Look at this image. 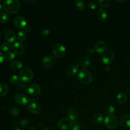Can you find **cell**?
I'll use <instances>...</instances> for the list:
<instances>
[{"mask_svg":"<svg viewBox=\"0 0 130 130\" xmlns=\"http://www.w3.org/2000/svg\"><path fill=\"white\" fill-rule=\"evenodd\" d=\"M96 16L100 21H104L107 19V14L106 11L104 9L100 8L96 12Z\"/></svg>","mask_w":130,"mask_h":130,"instance_id":"17","label":"cell"},{"mask_svg":"<svg viewBox=\"0 0 130 130\" xmlns=\"http://www.w3.org/2000/svg\"><path fill=\"white\" fill-rule=\"evenodd\" d=\"M105 126L109 129H115L118 125V121L117 118L113 115H108L104 119Z\"/></svg>","mask_w":130,"mask_h":130,"instance_id":"4","label":"cell"},{"mask_svg":"<svg viewBox=\"0 0 130 130\" xmlns=\"http://www.w3.org/2000/svg\"><path fill=\"white\" fill-rule=\"evenodd\" d=\"M68 116L72 122H75L76 121L78 117V113L75 108H70L68 112Z\"/></svg>","mask_w":130,"mask_h":130,"instance_id":"16","label":"cell"},{"mask_svg":"<svg viewBox=\"0 0 130 130\" xmlns=\"http://www.w3.org/2000/svg\"><path fill=\"white\" fill-rule=\"evenodd\" d=\"M120 124L124 127H130V115L122 116L119 120Z\"/></svg>","mask_w":130,"mask_h":130,"instance_id":"13","label":"cell"},{"mask_svg":"<svg viewBox=\"0 0 130 130\" xmlns=\"http://www.w3.org/2000/svg\"><path fill=\"white\" fill-rule=\"evenodd\" d=\"M12 48L14 52L17 55H22L25 50V47L23 44L20 42L14 43L12 46Z\"/></svg>","mask_w":130,"mask_h":130,"instance_id":"9","label":"cell"},{"mask_svg":"<svg viewBox=\"0 0 130 130\" xmlns=\"http://www.w3.org/2000/svg\"><path fill=\"white\" fill-rule=\"evenodd\" d=\"M19 78L17 75H13L10 78V82L13 84H16L19 82Z\"/></svg>","mask_w":130,"mask_h":130,"instance_id":"32","label":"cell"},{"mask_svg":"<svg viewBox=\"0 0 130 130\" xmlns=\"http://www.w3.org/2000/svg\"><path fill=\"white\" fill-rule=\"evenodd\" d=\"M9 16L8 14L3 12H0V22L2 23H6L9 21Z\"/></svg>","mask_w":130,"mask_h":130,"instance_id":"26","label":"cell"},{"mask_svg":"<svg viewBox=\"0 0 130 130\" xmlns=\"http://www.w3.org/2000/svg\"><path fill=\"white\" fill-rule=\"evenodd\" d=\"M1 8H2V5L0 4V10H1Z\"/></svg>","mask_w":130,"mask_h":130,"instance_id":"47","label":"cell"},{"mask_svg":"<svg viewBox=\"0 0 130 130\" xmlns=\"http://www.w3.org/2000/svg\"><path fill=\"white\" fill-rule=\"evenodd\" d=\"M75 6L77 10L82 11L85 8V4L84 2L82 0H77L75 2Z\"/></svg>","mask_w":130,"mask_h":130,"instance_id":"24","label":"cell"},{"mask_svg":"<svg viewBox=\"0 0 130 130\" xmlns=\"http://www.w3.org/2000/svg\"><path fill=\"white\" fill-rule=\"evenodd\" d=\"M78 67L76 66H70L66 69V74L68 76H74L78 72Z\"/></svg>","mask_w":130,"mask_h":130,"instance_id":"18","label":"cell"},{"mask_svg":"<svg viewBox=\"0 0 130 130\" xmlns=\"http://www.w3.org/2000/svg\"><path fill=\"white\" fill-rule=\"evenodd\" d=\"M5 58V55L2 53L0 52V64L4 61Z\"/></svg>","mask_w":130,"mask_h":130,"instance_id":"39","label":"cell"},{"mask_svg":"<svg viewBox=\"0 0 130 130\" xmlns=\"http://www.w3.org/2000/svg\"><path fill=\"white\" fill-rule=\"evenodd\" d=\"M94 53V51H93V50L92 49H88L87 51V54H88V55H92Z\"/></svg>","mask_w":130,"mask_h":130,"instance_id":"40","label":"cell"},{"mask_svg":"<svg viewBox=\"0 0 130 130\" xmlns=\"http://www.w3.org/2000/svg\"><path fill=\"white\" fill-rule=\"evenodd\" d=\"M36 2V0H24L23 2L28 5H31L34 4Z\"/></svg>","mask_w":130,"mask_h":130,"instance_id":"37","label":"cell"},{"mask_svg":"<svg viewBox=\"0 0 130 130\" xmlns=\"http://www.w3.org/2000/svg\"><path fill=\"white\" fill-rule=\"evenodd\" d=\"M107 113L108 115H112L115 112V108L112 105H110L107 108Z\"/></svg>","mask_w":130,"mask_h":130,"instance_id":"34","label":"cell"},{"mask_svg":"<svg viewBox=\"0 0 130 130\" xmlns=\"http://www.w3.org/2000/svg\"><path fill=\"white\" fill-rule=\"evenodd\" d=\"M42 130H50L49 128H47V127H45L44 128H43Z\"/></svg>","mask_w":130,"mask_h":130,"instance_id":"45","label":"cell"},{"mask_svg":"<svg viewBox=\"0 0 130 130\" xmlns=\"http://www.w3.org/2000/svg\"><path fill=\"white\" fill-rule=\"evenodd\" d=\"M107 48V44L103 41H100L97 42L94 46V50L99 53H103Z\"/></svg>","mask_w":130,"mask_h":130,"instance_id":"12","label":"cell"},{"mask_svg":"<svg viewBox=\"0 0 130 130\" xmlns=\"http://www.w3.org/2000/svg\"><path fill=\"white\" fill-rule=\"evenodd\" d=\"M104 120V116L100 113L95 114L92 117V121L95 123H100Z\"/></svg>","mask_w":130,"mask_h":130,"instance_id":"22","label":"cell"},{"mask_svg":"<svg viewBox=\"0 0 130 130\" xmlns=\"http://www.w3.org/2000/svg\"><path fill=\"white\" fill-rule=\"evenodd\" d=\"M8 112L12 116H16L19 114L20 111L19 109L16 107H11L9 109Z\"/></svg>","mask_w":130,"mask_h":130,"instance_id":"25","label":"cell"},{"mask_svg":"<svg viewBox=\"0 0 130 130\" xmlns=\"http://www.w3.org/2000/svg\"><path fill=\"white\" fill-rule=\"evenodd\" d=\"M49 32H50V31L48 29H45L41 31V35L43 36H47L49 34Z\"/></svg>","mask_w":130,"mask_h":130,"instance_id":"38","label":"cell"},{"mask_svg":"<svg viewBox=\"0 0 130 130\" xmlns=\"http://www.w3.org/2000/svg\"><path fill=\"white\" fill-rule=\"evenodd\" d=\"M28 124V120L27 118H23L20 121V125L22 127H25Z\"/></svg>","mask_w":130,"mask_h":130,"instance_id":"33","label":"cell"},{"mask_svg":"<svg viewBox=\"0 0 130 130\" xmlns=\"http://www.w3.org/2000/svg\"><path fill=\"white\" fill-rule=\"evenodd\" d=\"M13 130H21V129H20V128H15L13 129Z\"/></svg>","mask_w":130,"mask_h":130,"instance_id":"46","label":"cell"},{"mask_svg":"<svg viewBox=\"0 0 130 130\" xmlns=\"http://www.w3.org/2000/svg\"><path fill=\"white\" fill-rule=\"evenodd\" d=\"M14 99L16 103L21 106H25L27 105L29 102L28 96L22 93H17L15 95Z\"/></svg>","mask_w":130,"mask_h":130,"instance_id":"7","label":"cell"},{"mask_svg":"<svg viewBox=\"0 0 130 130\" xmlns=\"http://www.w3.org/2000/svg\"><path fill=\"white\" fill-rule=\"evenodd\" d=\"M5 37L6 40L9 43H12L14 42L16 39L15 32L11 29H8L6 31Z\"/></svg>","mask_w":130,"mask_h":130,"instance_id":"14","label":"cell"},{"mask_svg":"<svg viewBox=\"0 0 130 130\" xmlns=\"http://www.w3.org/2000/svg\"><path fill=\"white\" fill-rule=\"evenodd\" d=\"M14 24L16 27L18 29L24 28L26 26V21L25 19L21 16H17L14 19Z\"/></svg>","mask_w":130,"mask_h":130,"instance_id":"11","label":"cell"},{"mask_svg":"<svg viewBox=\"0 0 130 130\" xmlns=\"http://www.w3.org/2000/svg\"><path fill=\"white\" fill-rule=\"evenodd\" d=\"M114 58V54L112 51H107L104 53L101 57V61L106 65L110 64Z\"/></svg>","mask_w":130,"mask_h":130,"instance_id":"8","label":"cell"},{"mask_svg":"<svg viewBox=\"0 0 130 130\" xmlns=\"http://www.w3.org/2000/svg\"><path fill=\"white\" fill-rule=\"evenodd\" d=\"M43 65L46 68H50L52 65V60L51 58L48 56H45L42 60Z\"/></svg>","mask_w":130,"mask_h":130,"instance_id":"19","label":"cell"},{"mask_svg":"<svg viewBox=\"0 0 130 130\" xmlns=\"http://www.w3.org/2000/svg\"><path fill=\"white\" fill-rule=\"evenodd\" d=\"M10 67L12 70H17L22 67V63L19 60H14L10 63Z\"/></svg>","mask_w":130,"mask_h":130,"instance_id":"21","label":"cell"},{"mask_svg":"<svg viewBox=\"0 0 130 130\" xmlns=\"http://www.w3.org/2000/svg\"><path fill=\"white\" fill-rule=\"evenodd\" d=\"M24 30L25 32H29L30 31V28L28 26H25L24 27Z\"/></svg>","mask_w":130,"mask_h":130,"instance_id":"41","label":"cell"},{"mask_svg":"<svg viewBox=\"0 0 130 130\" xmlns=\"http://www.w3.org/2000/svg\"><path fill=\"white\" fill-rule=\"evenodd\" d=\"M0 37H1V32H0Z\"/></svg>","mask_w":130,"mask_h":130,"instance_id":"48","label":"cell"},{"mask_svg":"<svg viewBox=\"0 0 130 130\" xmlns=\"http://www.w3.org/2000/svg\"><path fill=\"white\" fill-rule=\"evenodd\" d=\"M78 80L82 84L88 85L92 81V77L90 73L86 69L80 70L77 76Z\"/></svg>","mask_w":130,"mask_h":130,"instance_id":"2","label":"cell"},{"mask_svg":"<svg viewBox=\"0 0 130 130\" xmlns=\"http://www.w3.org/2000/svg\"><path fill=\"white\" fill-rule=\"evenodd\" d=\"M27 108L29 112L35 114H38L41 112L40 106L35 103H31L29 104L27 106Z\"/></svg>","mask_w":130,"mask_h":130,"instance_id":"15","label":"cell"},{"mask_svg":"<svg viewBox=\"0 0 130 130\" xmlns=\"http://www.w3.org/2000/svg\"><path fill=\"white\" fill-rule=\"evenodd\" d=\"M52 51L54 55L58 58L62 57L66 52L65 47L60 44H55L53 47Z\"/></svg>","mask_w":130,"mask_h":130,"instance_id":"6","label":"cell"},{"mask_svg":"<svg viewBox=\"0 0 130 130\" xmlns=\"http://www.w3.org/2000/svg\"><path fill=\"white\" fill-rule=\"evenodd\" d=\"M81 64L84 68H88L90 64V60L88 57H83L81 60Z\"/></svg>","mask_w":130,"mask_h":130,"instance_id":"28","label":"cell"},{"mask_svg":"<svg viewBox=\"0 0 130 130\" xmlns=\"http://www.w3.org/2000/svg\"><path fill=\"white\" fill-rule=\"evenodd\" d=\"M11 48V45L8 43H3L0 46V49L3 51H7Z\"/></svg>","mask_w":130,"mask_h":130,"instance_id":"30","label":"cell"},{"mask_svg":"<svg viewBox=\"0 0 130 130\" xmlns=\"http://www.w3.org/2000/svg\"><path fill=\"white\" fill-rule=\"evenodd\" d=\"M105 70L106 71V72H109L110 71V67L109 65H106L105 67Z\"/></svg>","mask_w":130,"mask_h":130,"instance_id":"42","label":"cell"},{"mask_svg":"<svg viewBox=\"0 0 130 130\" xmlns=\"http://www.w3.org/2000/svg\"><path fill=\"white\" fill-rule=\"evenodd\" d=\"M34 76L33 72L31 69L27 67L23 68L19 72V78L24 82H27L32 80Z\"/></svg>","mask_w":130,"mask_h":130,"instance_id":"3","label":"cell"},{"mask_svg":"<svg viewBox=\"0 0 130 130\" xmlns=\"http://www.w3.org/2000/svg\"><path fill=\"white\" fill-rule=\"evenodd\" d=\"M2 8L8 13L15 14L19 11L20 3L18 0H7L3 3Z\"/></svg>","mask_w":130,"mask_h":130,"instance_id":"1","label":"cell"},{"mask_svg":"<svg viewBox=\"0 0 130 130\" xmlns=\"http://www.w3.org/2000/svg\"><path fill=\"white\" fill-rule=\"evenodd\" d=\"M116 2L118 3H123L125 2V1L124 0H120V1H116Z\"/></svg>","mask_w":130,"mask_h":130,"instance_id":"44","label":"cell"},{"mask_svg":"<svg viewBox=\"0 0 130 130\" xmlns=\"http://www.w3.org/2000/svg\"><path fill=\"white\" fill-rule=\"evenodd\" d=\"M88 7L91 9H95L98 8V4L94 2H90L88 4Z\"/></svg>","mask_w":130,"mask_h":130,"instance_id":"36","label":"cell"},{"mask_svg":"<svg viewBox=\"0 0 130 130\" xmlns=\"http://www.w3.org/2000/svg\"><path fill=\"white\" fill-rule=\"evenodd\" d=\"M17 38L18 41L20 42H23L26 38V34L24 30H20L17 33Z\"/></svg>","mask_w":130,"mask_h":130,"instance_id":"27","label":"cell"},{"mask_svg":"<svg viewBox=\"0 0 130 130\" xmlns=\"http://www.w3.org/2000/svg\"><path fill=\"white\" fill-rule=\"evenodd\" d=\"M28 130H38L37 127H31L29 128Z\"/></svg>","mask_w":130,"mask_h":130,"instance_id":"43","label":"cell"},{"mask_svg":"<svg viewBox=\"0 0 130 130\" xmlns=\"http://www.w3.org/2000/svg\"><path fill=\"white\" fill-rule=\"evenodd\" d=\"M98 4L102 8L108 7L111 4V0H99L98 1Z\"/></svg>","mask_w":130,"mask_h":130,"instance_id":"29","label":"cell"},{"mask_svg":"<svg viewBox=\"0 0 130 130\" xmlns=\"http://www.w3.org/2000/svg\"><path fill=\"white\" fill-rule=\"evenodd\" d=\"M41 91L40 86L37 84H31L26 88V92L31 95H38Z\"/></svg>","mask_w":130,"mask_h":130,"instance_id":"10","label":"cell"},{"mask_svg":"<svg viewBox=\"0 0 130 130\" xmlns=\"http://www.w3.org/2000/svg\"><path fill=\"white\" fill-rule=\"evenodd\" d=\"M72 130H81V126L78 122H73V126L72 128Z\"/></svg>","mask_w":130,"mask_h":130,"instance_id":"35","label":"cell"},{"mask_svg":"<svg viewBox=\"0 0 130 130\" xmlns=\"http://www.w3.org/2000/svg\"><path fill=\"white\" fill-rule=\"evenodd\" d=\"M15 54L11 51H9L6 53L5 55V58L8 60H13L14 58H15Z\"/></svg>","mask_w":130,"mask_h":130,"instance_id":"31","label":"cell"},{"mask_svg":"<svg viewBox=\"0 0 130 130\" xmlns=\"http://www.w3.org/2000/svg\"><path fill=\"white\" fill-rule=\"evenodd\" d=\"M117 100L121 104H124L127 101V95L124 92H120L117 95Z\"/></svg>","mask_w":130,"mask_h":130,"instance_id":"20","label":"cell"},{"mask_svg":"<svg viewBox=\"0 0 130 130\" xmlns=\"http://www.w3.org/2000/svg\"><path fill=\"white\" fill-rule=\"evenodd\" d=\"M72 126V121L69 118H62L58 122V126L61 130H69Z\"/></svg>","mask_w":130,"mask_h":130,"instance_id":"5","label":"cell"},{"mask_svg":"<svg viewBox=\"0 0 130 130\" xmlns=\"http://www.w3.org/2000/svg\"><path fill=\"white\" fill-rule=\"evenodd\" d=\"M9 87L8 85L4 83H0V96H5L8 92Z\"/></svg>","mask_w":130,"mask_h":130,"instance_id":"23","label":"cell"}]
</instances>
